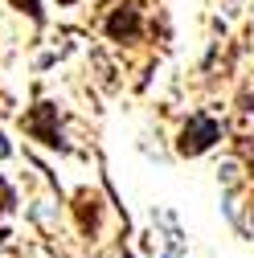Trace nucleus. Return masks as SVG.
Returning a JSON list of instances; mask_svg holds the SVG:
<instances>
[{"mask_svg": "<svg viewBox=\"0 0 254 258\" xmlns=\"http://www.w3.org/2000/svg\"><path fill=\"white\" fill-rule=\"evenodd\" d=\"M217 140H221V123L209 119V115H193L188 127H184V136H180V152H184V156H201V152L213 148Z\"/></svg>", "mask_w": 254, "mask_h": 258, "instance_id": "obj_1", "label": "nucleus"}, {"mask_svg": "<svg viewBox=\"0 0 254 258\" xmlns=\"http://www.w3.org/2000/svg\"><path fill=\"white\" fill-rule=\"evenodd\" d=\"M9 156V144H5V136H0V160H5Z\"/></svg>", "mask_w": 254, "mask_h": 258, "instance_id": "obj_4", "label": "nucleus"}, {"mask_svg": "<svg viewBox=\"0 0 254 258\" xmlns=\"http://www.w3.org/2000/svg\"><path fill=\"white\" fill-rule=\"evenodd\" d=\"M61 5H70V0H61Z\"/></svg>", "mask_w": 254, "mask_h": 258, "instance_id": "obj_6", "label": "nucleus"}, {"mask_svg": "<svg viewBox=\"0 0 254 258\" xmlns=\"http://www.w3.org/2000/svg\"><path fill=\"white\" fill-rule=\"evenodd\" d=\"M107 33H111V41H132V37L140 33L136 9H132V5H119V9L111 13V21H107Z\"/></svg>", "mask_w": 254, "mask_h": 258, "instance_id": "obj_3", "label": "nucleus"}, {"mask_svg": "<svg viewBox=\"0 0 254 258\" xmlns=\"http://www.w3.org/2000/svg\"><path fill=\"white\" fill-rule=\"evenodd\" d=\"M250 217H254V213H250Z\"/></svg>", "mask_w": 254, "mask_h": 258, "instance_id": "obj_7", "label": "nucleus"}, {"mask_svg": "<svg viewBox=\"0 0 254 258\" xmlns=\"http://www.w3.org/2000/svg\"><path fill=\"white\" fill-rule=\"evenodd\" d=\"M57 107H49V103H41L33 115L25 119V127H29V136L33 140H41V144H49V148H61V132H57Z\"/></svg>", "mask_w": 254, "mask_h": 258, "instance_id": "obj_2", "label": "nucleus"}, {"mask_svg": "<svg viewBox=\"0 0 254 258\" xmlns=\"http://www.w3.org/2000/svg\"><path fill=\"white\" fill-rule=\"evenodd\" d=\"M5 238H9V230H0V246H5Z\"/></svg>", "mask_w": 254, "mask_h": 258, "instance_id": "obj_5", "label": "nucleus"}]
</instances>
